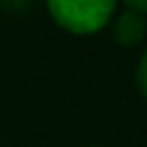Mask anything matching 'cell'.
<instances>
[{
	"label": "cell",
	"mask_w": 147,
	"mask_h": 147,
	"mask_svg": "<svg viewBox=\"0 0 147 147\" xmlns=\"http://www.w3.org/2000/svg\"><path fill=\"white\" fill-rule=\"evenodd\" d=\"M113 39L118 46H138L145 39V17L140 12L125 10L113 24Z\"/></svg>",
	"instance_id": "7a4b0ae2"
},
{
	"label": "cell",
	"mask_w": 147,
	"mask_h": 147,
	"mask_svg": "<svg viewBox=\"0 0 147 147\" xmlns=\"http://www.w3.org/2000/svg\"><path fill=\"white\" fill-rule=\"evenodd\" d=\"M135 82H138L140 94L147 99V48H145L142 56H140V63H138V70H135Z\"/></svg>",
	"instance_id": "3957f363"
},
{
	"label": "cell",
	"mask_w": 147,
	"mask_h": 147,
	"mask_svg": "<svg viewBox=\"0 0 147 147\" xmlns=\"http://www.w3.org/2000/svg\"><path fill=\"white\" fill-rule=\"evenodd\" d=\"M118 0H46L48 12L65 32L87 36L109 24Z\"/></svg>",
	"instance_id": "6da1fadb"
},
{
	"label": "cell",
	"mask_w": 147,
	"mask_h": 147,
	"mask_svg": "<svg viewBox=\"0 0 147 147\" xmlns=\"http://www.w3.org/2000/svg\"><path fill=\"white\" fill-rule=\"evenodd\" d=\"M125 7L133 12H140V15H147V0H123Z\"/></svg>",
	"instance_id": "277c9868"
}]
</instances>
